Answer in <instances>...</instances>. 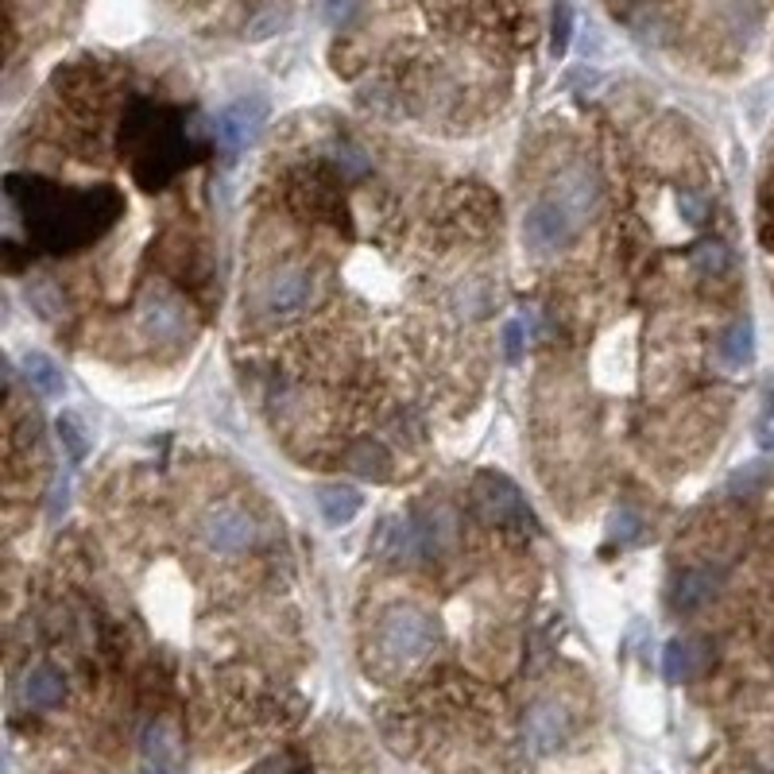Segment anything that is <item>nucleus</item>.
<instances>
[{"mask_svg": "<svg viewBox=\"0 0 774 774\" xmlns=\"http://www.w3.org/2000/svg\"><path fill=\"white\" fill-rule=\"evenodd\" d=\"M4 190L23 209L31 241L43 244L47 252H75L112 229L125 214V198L112 186L67 190L39 175H8Z\"/></svg>", "mask_w": 774, "mask_h": 774, "instance_id": "1", "label": "nucleus"}, {"mask_svg": "<svg viewBox=\"0 0 774 774\" xmlns=\"http://www.w3.org/2000/svg\"><path fill=\"white\" fill-rule=\"evenodd\" d=\"M120 140L128 148H136V183L144 190H159L170 183L178 167L186 163V140L178 128V112L163 109V105H133V112L125 117V133Z\"/></svg>", "mask_w": 774, "mask_h": 774, "instance_id": "2", "label": "nucleus"}, {"mask_svg": "<svg viewBox=\"0 0 774 774\" xmlns=\"http://www.w3.org/2000/svg\"><path fill=\"white\" fill-rule=\"evenodd\" d=\"M438 643V627L434 619L419 608H391V613L380 619L376 631V647L388 663L395 666H411L419 658H427Z\"/></svg>", "mask_w": 774, "mask_h": 774, "instance_id": "3", "label": "nucleus"}, {"mask_svg": "<svg viewBox=\"0 0 774 774\" xmlns=\"http://www.w3.org/2000/svg\"><path fill=\"white\" fill-rule=\"evenodd\" d=\"M581 222H585V214L558 190L553 198H542L539 206H531V214H527V222H523V236H527V244H531V252L550 256V252H561L574 241Z\"/></svg>", "mask_w": 774, "mask_h": 774, "instance_id": "4", "label": "nucleus"}, {"mask_svg": "<svg viewBox=\"0 0 774 774\" xmlns=\"http://www.w3.org/2000/svg\"><path fill=\"white\" fill-rule=\"evenodd\" d=\"M140 330L148 333L155 345H183L194 333V314L170 291H148L140 303Z\"/></svg>", "mask_w": 774, "mask_h": 774, "instance_id": "5", "label": "nucleus"}, {"mask_svg": "<svg viewBox=\"0 0 774 774\" xmlns=\"http://www.w3.org/2000/svg\"><path fill=\"white\" fill-rule=\"evenodd\" d=\"M267 125V101L264 97H236L233 105H225L214 120V133H217V148L225 155L244 151L252 140L259 136V128Z\"/></svg>", "mask_w": 774, "mask_h": 774, "instance_id": "6", "label": "nucleus"}, {"mask_svg": "<svg viewBox=\"0 0 774 774\" xmlns=\"http://www.w3.org/2000/svg\"><path fill=\"white\" fill-rule=\"evenodd\" d=\"M472 503H477V511L488 523H511V527L531 523V508L519 496V488L508 477H496V472H480L477 488H472Z\"/></svg>", "mask_w": 774, "mask_h": 774, "instance_id": "7", "label": "nucleus"}, {"mask_svg": "<svg viewBox=\"0 0 774 774\" xmlns=\"http://www.w3.org/2000/svg\"><path fill=\"white\" fill-rule=\"evenodd\" d=\"M198 531H202V542L214 553H241L256 542V523H252V516L241 508H229V503L206 511Z\"/></svg>", "mask_w": 774, "mask_h": 774, "instance_id": "8", "label": "nucleus"}, {"mask_svg": "<svg viewBox=\"0 0 774 774\" xmlns=\"http://www.w3.org/2000/svg\"><path fill=\"white\" fill-rule=\"evenodd\" d=\"M310 295H314L310 275L298 272V267H275L256 287V298L267 314H295V310H303L310 303Z\"/></svg>", "mask_w": 774, "mask_h": 774, "instance_id": "9", "label": "nucleus"}, {"mask_svg": "<svg viewBox=\"0 0 774 774\" xmlns=\"http://www.w3.org/2000/svg\"><path fill=\"white\" fill-rule=\"evenodd\" d=\"M716 589H721V581L713 569H686L670 585V608L674 613H697L716 597Z\"/></svg>", "mask_w": 774, "mask_h": 774, "instance_id": "10", "label": "nucleus"}, {"mask_svg": "<svg viewBox=\"0 0 774 774\" xmlns=\"http://www.w3.org/2000/svg\"><path fill=\"white\" fill-rule=\"evenodd\" d=\"M376 546L391 561H414L419 553H427L422 550L419 519H403V516L384 519V527H380V535H376Z\"/></svg>", "mask_w": 774, "mask_h": 774, "instance_id": "11", "label": "nucleus"}, {"mask_svg": "<svg viewBox=\"0 0 774 774\" xmlns=\"http://www.w3.org/2000/svg\"><path fill=\"white\" fill-rule=\"evenodd\" d=\"M67 697V682L55 666H31L20 682V700L28 708H55Z\"/></svg>", "mask_w": 774, "mask_h": 774, "instance_id": "12", "label": "nucleus"}, {"mask_svg": "<svg viewBox=\"0 0 774 774\" xmlns=\"http://www.w3.org/2000/svg\"><path fill=\"white\" fill-rule=\"evenodd\" d=\"M361 492L353 484H322L317 488V511L330 527H345L361 516Z\"/></svg>", "mask_w": 774, "mask_h": 774, "instance_id": "13", "label": "nucleus"}, {"mask_svg": "<svg viewBox=\"0 0 774 774\" xmlns=\"http://www.w3.org/2000/svg\"><path fill=\"white\" fill-rule=\"evenodd\" d=\"M705 663H708V650L700 647L697 639H670L666 643V655H663L666 682H689L694 674L705 670Z\"/></svg>", "mask_w": 774, "mask_h": 774, "instance_id": "14", "label": "nucleus"}, {"mask_svg": "<svg viewBox=\"0 0 774 774\" xmlns=\"http://www.w3.org/2000/svg\"><path fill=\"white\" fill-rule=\"evenodd\" d=\"M561 739H566V716H561V708L539 705L531 716H527V744H531L539 755L553 752Z\"/></svg>", "mask_w": 774, "mask_h": 774, "instance_id": "15", "label": "nucleus"}, {"mask_svg": "<svg viewBox=\"0 0 774 774\" xmlns=\"http://www.w3.org/2000/svg\"><path fill=\"white\" fill-rule=\"evenodd\" d=\"M419 535H422V550H450L458 542V516L450 508H434L419 519Z\"/></svg>", "mask_w": 774, "mask_h": 774, "instance_id": "16", "label": "nucleus"}, {"mask_svg": "<svg viewBox=\"0 0 774 774\" xmlns=\"http://www.w3.org/2000/svg\"><path fill=\"white\" fill-rule=\"evenodd\" d=\"M349 469L364 480H388L391 477V453L376 442H356L349 450Z\"/></svg>", "mask_w": 774, "mask_h": 774, "instance_id": "17", "label": "nucleus"}, {"mask_svg": "<svg viewBox=\"0 0 774 774\" xmlns=\"http://www.w3.org/2000/svg\"><path fill=\"white\" fill-rule=\"evenodd\" d=\"M721 353H724V361H728V369H747V364H752V356H755V325L747 322V317L724 333Z\"/></svg>", "mask_w": 774, "mask_h": 774, "instance_id": "18", "label": "nucleus"}, {"mask_svg": "<svg viewBox=\"0 0 774 774\" xmlns=\"http://www.w3.org/2000/svg\"><path fill=\"white\" fill-rule=\"evenodd\" d=\"M23 376H28V384L39 391V395H59L62 391V372H59V364L51 361V356H43V353H31L28 361H23Z\"/></svg>", "mask_w": 774, "mask_h": 774, "instance_id": "19", "label": "nucleus"}, {"mask_svg": "<svg viewBox=\"0 0 774 774\" xmlns=\"http://www.w3.org/2000/svg\"><path fill=\"white\" fill-rule=\"evenodd\" d=\"M569 39H574V0H553V20H550V51L566 55Z\"/></svg>", "mask_w": 774, "mask_h": 774, "instance_id": "20", "label": "nucleus"}, {"mask_svg": "<svg viewBox=\"0 0 774 774\" xmlns=\"http://www.w3.org/2000/svg\"><path fill=\"white\" fill-rule=\"evenodd\" d=\"M144 755H148L151 763H170L175 760V732H170L167 724H151V728L144 732Z\"/></svg>", "mask_w": 774, "mask_h": 774, "instance_id": "21", "label": "nucleus"}, {"mask_svg": "<svg viewBox=\"0 0 774 774\" xmlns=\"http://www.w3.org/2000/svg\"><path fill=\"white\" fill-rule=\"evenodd\" d=\"M330 159H333V167H337L341 175H364V170H369V159H364V151L356 148L353 140L330 144Z\"/></svg>", "mask_w": 774, "mask_h": 774, "instance_id": "22", "label": "nucleus"}, {"mask_svg": "<svg viewBox=\"0 0 774 774\" xmlns=\"http://www.w3.org/2000/svg\"><path fill=\"white\" fill-rule=\"evenodd\" d=\"M59 438H62V450L70 453V461H81L89 453L86 427H81L75 414H62V419H59Z\"/></svg>", "mask_w": 774, "mask_h": 774, "instance_id": "23", "label": "nucleus"}, {"mask_svg": "<svg viewBox=\"0 0 774 774\" xmlns=\"http://www.w3.org/2000/svg\"><path fill=\"white\" fill-rule=\"evenodd\" d=\"M608 539L619 542V546L635 542L639 539V516H635L631 508H619L613 516V523H608Z\"/></svg>", "mask_w": 774, "mask_h": 774, "instance_id": "24", "label": "nucleus"}, {"mask_svg": "<svg viewBox=\"0 0 774 774\" xmlns=\"http://www.w3.org/2000/svg\"><path fill=\"white\" fill-rule=\"evenodd\" d=\"M322 16L325 23L341 28V23H349L356 16V0H322Z\"/></svg>", "mask_w": 774, "mask_h": 774, "instance_id": "25", "label": "nucleus"}, {"mask_svg": "<svg viewBox=\"0 0 774 774\" xmlns=\"http://www.w3.org/2000/svg\"><path fill=\"white\" fill-rule=\"evenodd\" d=\"M503 353H508V361H519V356H523V325L519 322L503 325Z\"/></svg>", "mask_w": 774, "mask_h": 774, "instance_id": "26", "label": "nucleus"}, {"mask_svg": "<svg viewBox=\"0 0 774 774\" xmlns=\"http://www.w3.org/2000/svg\"><path fill=\"white\" fill-rule=\"evenodd\" d=\"M678 209H682V217H686L689 225H700V222H705V202H700L697 194H682V198H678Z\"/></svg>", "mask_w": 774, "mask_h": 774, "instance_id": "27", "label": "nucleus"}, {"mask_svg": "<svg viewBox=\"0 0 774 774\" xmlns=\"http://www.w3.org/2000/svg\"><path fill=\"white\" fill-rule=\"evenodd\" d=\"M724 259H728V256H724L721 244H700V248H697V264L705 267V272H716Z\"/></svg>", "mask_w": 774, "mask_h": 774, "instance_id": "28", "label": "nucleus"}, {"mask_svg": "<svg viewBox=\"0 0 774 774\" xmlns=\"http://www.w3.org/2000/svg\"><path fill=\"white\" fill-rule=\"evenodd\" d=\"M4 256H8V272H20V267H23V256H20V248H16L12 241L4 244Z\"/></svg>", "mask_w": 774, "mask_h": 774, "instance_id": "29", "label": "nucleus"}, {"mask_svg": "<svg viewBox=\"0 0 774 774\" xmlns=\"http://www.w3.org/2000/svg\"><path fill=\"white\" fill-rule=\"evenodd\" d=\"M144 774H175V771H167V767H155V771H144Z\"/></svg>", "mask_w": 774, "mask_h": 774, "instance_id": "30", "label": "nucleus"}]
</instances>
